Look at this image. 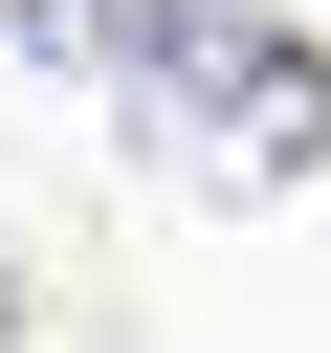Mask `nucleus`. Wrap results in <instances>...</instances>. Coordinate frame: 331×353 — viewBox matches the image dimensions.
Returning <instances> with one entry per match:
<instances>
[{"mask_svg":"<svg viewBox=\"0 0 331 353\" xmlns=\"http://www.w3.org/2000/svg\"><path fill=\"white\" fill-rule=\"evenodd\" d=\"M177 110H199L221 176H309V154H331V66L265 44V22H199V44H177Z\"/></svg>","mask_w":331,"mask_h":353,"instance_id":"1","label":"nucleus"},{"mask_svg":"<svg viewBox=\"0 0 331 353\" xmlns=\"http://www.w3.org/2000/svg\"><path fill=\"white\" fill-rule=\"evenodd\" d=\"M22 44H44V66H88V88H177L199 0H22Z\"/></svg>","mask_w":331,"mask_h":353,"instance_id":"2","label":"nucleus"},{"mask_svg":"<svg viewBox=\"0 0 331 353\" xmlns=\"http://www.w3.org/2000/svg\"><path fill=\"white\" fill-rule=\"evenodd\" d=\"M0 331H22V265H0Z\"/></svg>","mask_w":331,"mask_h":353,"instance_id":"3","label":"nucleus"}]
</instances>
